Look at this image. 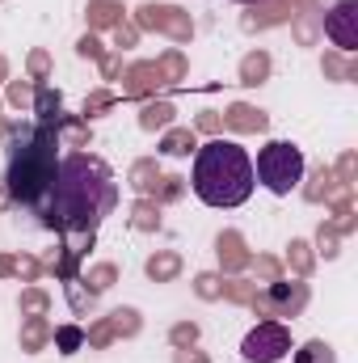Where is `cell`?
<instances>
[{
    "instance_id": "cell-3",
    "label": "cell",
    "mask_w": 358,
    "mask_h": 363,
    "mask_svg": "<svg viewBox=\"0 0 358 363\" xmlns=\"http://www.w3.org/2000/svg\"><path fill=\"white\" fill-rule=\"evenodd\" d=\"M55 131L51 127H25L17 140H13V152H8V194L34 211H42L47 203V190L55 182Z\"/></svg>"
},
{
    "instance_id": "cell-7",
    "label": "cell",
    "mask_w": 358,
    "mask_h": 363,
    "mask_svg": "<svg viewBox=\"0 0 358 363\" xmlns=\"http://www.w3.org/2000/svg\"><path fill=\"white\" fill-rule=\"evenodd\" d=\"M59 347H64V355H72V351L81 347V330H64V334H59Z\"/></svg>"
},
{
    "instance_id": "cell-4",
    "label": "cell",
    "mask_w": 358,
    "mask_h": 363,
    "mask_svg": "<svg viewBox=\"0 0 358 363\" xmlns=\"http://www.w3.org/2000/svg\"><path fill=\"white\" fill-rule=\"evenodd\" d=\"M253 178L266 186L270 194H291L304 182V152L291 140H270L253 161Z\"/></svg>"
},
{
    "instance_id": "cell-6",
    "label": "cell",
    "mask_w": 358,
    "mask_h": 363,
    "mask_svg": "<svg viewBox=\"0 0 358 363\" xmlns=\"http://www.w3.org/2000/svg\"><path fill=\"white\" fill-rule=\"evenodd\" d=\"M325 34L333 38V47L358 51V0H337L325 13Z\"/></svg>"
},
{
    "instance_id": "cell-8",
    "label": "cell",
    "mask_w": 358,
    "mask_h": 363,
    "mask_svg": "<svg viewBox=\"0 0 358 363\" xmlns=\"http://www.w3.org/2000/svg\"><path fill=\"white\" fill-rule=\"evenodd\" d=\"M236 4H258V0H236Z\"/></svg>"
},
{
    "instance_id": "cell-2",
    "label": "cell",
    "mask_w": 358,
    "mask_h": 363,
    "mask_svg": "<svg viewBox=\"0 0 358 363\" xmlns=\"http://www.w3.org/2000/svg\"><path fill=\"white\" fill-rule=\"evenodd\" d=\"M190 186H194L198 203H207V207H219V211L241 207V203H249V194L258 186L253 157L232 140H211L194 152Z\"/></svg>"
},
{
    "instance_id": "cell-1",
    "label": "cell",
    "mask_w": 358,
    "mask_h": 363,
    "mask_svg": "<svg viewBox=\"0 0 358 363\" xmlns=\"http://www.w3.org/2000/svg\"><path fill=\"white\" fill-rule=\"evenodd\" d=\"M118 207L114 169L93 152H68L55 165V182L47 190L42 216L64 233H93Z\"/></svg>"
},
{
    "instance_id": "cell-5",
    "label": "cell",
    "mask_w": 358,
    "mask_h": 363,
    "mask_svg": "<svg viewBox=\"0 0 358 363\" xmlns=\"http://www.w3.org/2000/svg\"><path fill=\"white\" fill-rule=\"evenodd\" d=\"M241 355L249 363H278L291 355V330L282 325V321H262V325H253L249 334H245V342H241Z\"/></svg>"
}]
</instances>
